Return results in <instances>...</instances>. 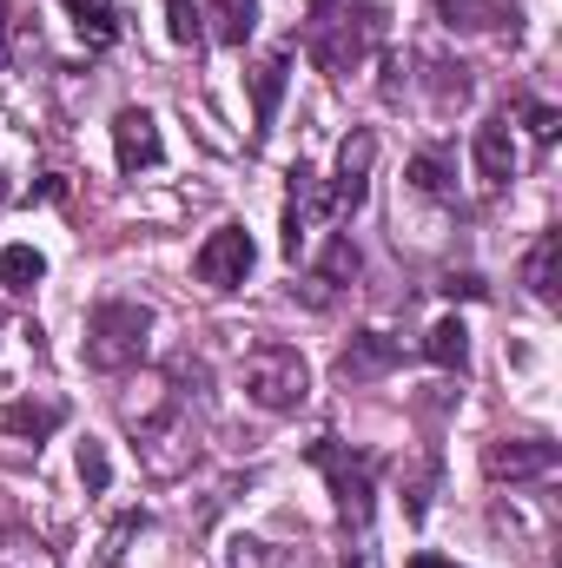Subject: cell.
Returning <instances> with one entry per match:
<instances>
[{
  "label": "cell",
  "instance_id": "1",
  "mask_svg": "<svg viewBox=\"0 0 562 568\" xmlns=\"http://www.w3.org/2000/svg\"><path fill=\"white\" fill-rule=\"evenodd\" d=\"M384 33H391L384 0H311L304 53L324 80H351L371 53H384Z\"/></svg>",
  "mask_w": 562,
  "mask_h": 568
},
{
  "label": "cell",
  "instance_id": "2",
  "mask_svg": "<svg viewBox=\"0 0 562 568\" xmlns=\"http://www.w3.org/2000/svg\"><path fill=\"white\" fill-rule=\"evenodd\" d=\"M304 463L331 483V503H338V523L371 536V509H378V476H384V456L378 449H358V443H338V436H318L304 443Z\"/></svg>",
  "mask_w": 562,
  "mask_h": 568
},
{
  "label": "cell",
  "instance_id": "3",
  "mask_svg": "<svg viewBox=\"0 0 562 568\" xmlns=\"http://www.w3.org/2000/svg\"><path fill=\"white\" fill-rule=\"evenodd\" d=\"M152 304L140 297H107L87 311V371L100 377H127L145 364V344H152Z\"/></svg>",
  "mask_w": 562,
  "mask_h": 568
},
{
  "label": "cell",
  "instance_id": "4",
  "mask_svg": "<svg viewBox=\"0 0 562 568\" xmlns=\"http://www.w3.org/2000/svg\"><path fill=\"white\" fill-rule=\"evenodd\" d=\"M120 410V429L152 449V443H179V424H185V390H179V371H127V390L113 397Z\"/></svg>",
  "mask_w": 562,
  "mask_h": 568
},
{
  "label": "cell",
  "instance_id": "5",
  "mask_svg": "<svg viewBox=\"0 0 562 568\" xmlns=\"http://www.w3.org/2000/svg\"><path fill=\"white\" fill-rule=\"evenodd\" d=\"M239 377H245V397L259 410H272V417L304 410V397H311V364L291 344H252L245 364H239Z\"/></svg>",
  "mask_w": 562,
  "mask_h": 568
},
{
  "label": "cell",
  "instance_id": "6",
  "mask_svg": "<svg viewBox=\"0 0 562 568\" xmlns=\"http://www.w3.org/2000/svg\"><path fill=\"white\" fill-rule=\"evenodd\" d=\"M371 172H378V133H371V126H351L344 145H338L331 185H324L331 219H358V212H364V199H371Z\"/></svg>",
  "mask_w": 562,
  "mask_h": 568
},
{
  "label": "cell",
  "instance_id": "7",
  "mask_svg": "<svg viewBox=\"0 0 562 568\" xmlns=\"http://www.w3.org/2000/svg\"><path fill=\"white\" fill-rule=\"evenodd\" d=\"M252 265H259V245H252L245 225H212L205 245L192 252V278L205 284V291H239V284L252 278Z\"/></svg>",
  "mask_w": 562,
  "mask_h": 568
},
{
  "label": "cell",
  "instance_id": "8",
  "mask_svg": "<svg viewBox=\"0 0 562 568\" xmlns=\"http://www.w3.org/2000/svg\"><path fill=\"white\" fill-rule=\"evenodd\" d=\"M562 469V449L550 436H496L483 443V476L490 483H550Z\"/></svg>",
  "mask_w": 562,
  "mask_h": 568
},
{
  "label": "cell",
  "instance_id": "9",
  "mask_svg": "<svg viewBox=\"0 0 562 568\" xmlns=\"http://www.w3.org/2000/svg\"><path fill=\"white\" fill-rule=\"evenodd\" d=\"M358 272H364V252H358L351 232H338V239L324 245V258L298 278V304H304V311H331V304L358 284Z\"/></svg>",
  "mask_w": 562,
  "mask_h": 568
},
{
  "label": "cell",
  "instance_id": "10",
  "mask_svg": "<svg viewBox=\"0 0 562 568\" xmlns=\"http://www.w3.org/2000/svg\"><path fill=\"white\" fill-rule=\"evenodd\" d=\"M318 219H331V205H324V179L298 159V165L284 172V258H291V265H298V252L311 245Z\"/></svg>",
  "mask_w": 562,
  "mask_h": 568
},
{
  "label": "cell",
  "instance_id": "11",
  "mask_svg": "<svg viewBox=\"0 0 562 568\" xmlns=\"http://www.w3.org/2000/svg\"><path fill=\"white\" fill-rule=\"evenodd\" d=\"M398 364H404V344H398L391 331H358V337L338 351V364H331V371H338V384H344V390H364V384L391 377Z\"/></svg>",
  "mask_w": 562,
  "mask_h": 568
},
{
  "label": "cell",
  "instance_id": "12",
  "mask_svg": "<svg viewBox=\"0 0 562 568\" xmlns=\"http://www.w3.org/2000/svg\"><path fill=\"white\" fill-rule=\"evenodd\" d=\"M113 159H120L127 179H133V172H152V165L165 159L159 120H152L145 106H120V113H113Z\"/></svg>",
  "mask_w": 562,
  "mask_h": 568
},
{
  "label": "cell",
  "instance_id": "13",
  "mask_svg": "<svg viewBox=\"0 0 562 568\" xmlns=\"http://www.w3.org/2000/svg\"><path fill=\"white\" fill-rule=\"evenodd\" d=\"M470 159H476V179L483 192H503L516 179V133H510V113H490L470 140Z\"/></svg>",
  "mask_w": 562,
  "mask_h": 568
},
{
  "label": "cell",
  "instance_id": "14",
  "mask_svg": "<svg viewBox=\"0 0 562 568\" xmlns=\"http://www.w3.org/2000/svg\"><path fill=\"white\" fill-rule=\"evenodd\" d=\"M67 417H73V410H67V397H47V390H40V397H13V404L0 410V429H7L13 443H33V449H40V443L67 424Z\"/></svg>",
  "mask_w": 562,
  "mask_h": 568
},
{
  "label": "cell",
  "instance_id": "15",
  "mask_svg": "<svg viewBox=\"0 0 562 568\" xmlns=\"http://www.w3.org/2000/svg\"><path fill=\"white\" fill-rule=\"evenodd\" d=\"M245 80H252V140H265V133H272V120H279L284 80H291V47H272Z\"/></svg>",
  "mask_w": 562,
  "mask_h": 568
},
{
  "label": "cell",
  "instance_id": "16",
  "mask_svg": "<svg viewBox=\"0 0 562 568\" xmlns=\"http://www.w3.org/2000/svg\"><path fill=\"white\" fill-rule=\"evenodd\" d=\"M60 7H67V20H73V33H80L87 53H113V47H120L127 20H120L113 0H60Z\"/></svg>",
  "mask_w": 562,
  "mask_h": 568
},
{
  "label": "cell",
  "instance_id": "17",
  "mask_svg": "<svg viewBox=\"0 0 562 568\" xmlns=\"http://www.w3.org/2000/svg\"><path fill=\"white\" fill-rule=\"evenodd\" d=\"M436 20L450 33H496V27H516V7L510 0H430Z\"/></svg>",
  "mask_w": 562,
  "mask_h": 568
},
{
  "label": "cell",
  "instance_id": "18",
  "mask_svg": "<svg viewBox=\"0 0 562 568\" xmlns=\"http://www.w3.org/2000/svg\"><path fill=\"white\" fill-rule=\"evenodd\" d=\"M404 179H411V192H418V199H436V205H456V159H450V152H436V145H423V152H411Z\"/></svg>",
  "mask_w": 562,
  "mask_h": 568
},
{
  "label": "cell",
  "instance_id": "19",
  "mask_svg": "<svg viewBox=\"0 0 562 568\" xmlns=\"http://www.w3.org/2000/svg\"><path fill=\"white\" fill-rule=\"evenodd\" d=\"M423 357L436 364V371H470V324L463 317H436L430 331H423Z\"/></svg>",
  "mask_w": 562,
  "mask_h": 568
},
{
  "label": "cell",
  "instance_id": "20",
  "mask_svg": "<svg viewBox=\"0 0 562 568\" xmlns=\"http://www.w3.org/2000/svg\"><path fill=\"white\" fill-rule=\"evenodd\" d=\"M199 20H212V40L219 47H245L259 33V0H205Z\"/></svg>",
  "mask_w": 562,
  "mask_h": 568
},
{
  "label": "cell",
  "instance_id": "21",
  "mask_svg": "<svg viewBox=\"0 0 562 568\" xmlns=\"http://www.w3.org/2000/svg\"><path fill=\"white\" fill-rule=\"evenodd\" d=\"M423 67V87H430V106L436 113H456L470 100V67L463 60H418Z\"/></svg>",
  "mask_w": 562,
  "mask_h": 568
},
{
  "label": "cell",
  "instance_id": "22",
  "mask_svg": "<svg viewBox=\"0 0 562 568\" xmlns=\"http://www.w3.org/2000/svg\"><path fill=\"white\" fill-rule=\"evenodd\" d=\"M40 278H47V258L33 245H0V291L7 297H33Z\"/></svg>",
  "mask_w": 562,
  "mask_h": 568
},
{
  "label": "cell",
  "instance_id": "23",
  "mask_svg": "<svg viewBox=\"0 0 562 568\" xmlns=\"http://www.w3.org/2000/svg\"><path fill=\"white\" fill-rule=\"evenodd\" d=\"M556 258H562V232H543L523 258V284H530L536 304H556Z\"/></svg>",
  "mask_w": 562,
  "mask_h": 568
},
{
  "label": "cell",
  "instance_id": "24",
  "mask_svg": "<svg viewBox=\"0 0 562 568\" xmlns=\"http://www.w3.org/2000/svg\"><path fill=\"white\" fill-rule=\"evenodd\" d=\"M0 568H60V556H53L40 536H27V529H7V536H0Z\"/></svg>",
  "mask_w": 562,
  "mask_h": 568
},
{
  "label": "cell",
  "instance_id": "25",
  "mask_svg": "<svg viewBox=\"0 0 562 568\" xmlns=\"http://www.w3.org/2000/svg\"><path fill=\"white\" fill-rule=\"evenodd\" d=\"M165 33H172V47H199V40H205L199 0H165Z\"/></svg>",
  "mask_w": 562,
  "mask_h": 568
},
{
  "label": "cell",
  "instance_id": "26",
  "mask_svg": "<svg viewBox=\"0 0 562 568\" xmlns=\"http://www.w3.org/2000/svg\"><path fill=\"white\" fill-rule=\"evenodd\" d=\"M225 568H279V549L259 536H232L225 542Z\"/></svg>",
  "mask_w": 562,
  "mask_h": 568
},
{
  "label": "cell",
  "instance_id": "27",
  "mask_svg": "<svg viewBox=\"0 0 562 568\" xmlns=\"http://www.w3.org/2000/svg\"><path fill=\"white\" fill-rule=\"evenodd\" d=\"M80 483H87V496H107V483H113V463H107V449L93 436L80 443Z\"/></svg>",
  "mask_w": 562,
  "mask_h": 568
},
{
  "label": "cell",
  "instance_id": "28",
  "mask_svg": "<svg viewBox=\"0 0 562 568\" xmlns=\"http://www.w3.org/2000/svg\"><path fill=\"white\" fill-rule=\"evenodd\" d=\"M516 113H523V126H530V140H536V145H556V133H562V113L550 106V100H523Z\"/></svg>",
  "mask_w": 562,
  "mask_h": 568
},
{
  "label": "cell",
  "instance_id": "29",
  "mask_svg": "<svg viewBox=\"0 0 562 568\" xmlns=\"http://www.w3.org/2000/svg\"><path fill=\"white\" fill-rule=\"evenodd\" d=\"M20 47H27V20L13 13V0H0V73L20 60Z\"/></svg>",
  "mask_w": 562,
  "mask_h": 568
},
{
  "label": "cell",
  "instance_id": "30",
  "mask_svg": "<svg viewBox=\"0 0 562 568\" xmlns=\"http://www.w3.org/2000/svg\"><path fill=\"white\" fill-rule=\"evenodd\" d=\"M430 489H436V463H423L418 476L404 483V516H411V523H423V516H430Z\"/></svg>",
  "mask_w": 562,
  "mask_h": 568
},
{
  "label": "cell",
  "instance_id": "31",
  "mask_svg": "<svg viewBox=\"0 0 562 568\" xmlns=\"http://www.w3.org/2000/svg\"><path fill=\"white\" fill-rule=\"evenodd\" d=\"M145 529V516L140 509H133V516H120V523H113V536H107V549H100V556H107V562H120V556H127V542H133V536H140Z\"/></svg>",
  "mask_w": 562,
  "mask_h": 568
},
{
  "label": "cell",
  "instance_id": "32",
  "mask_svg": "<svg viewBox=\"0 0 562 568\" xmlns=\"http://www.w3.org/2000/svg\"><path fill=\"white\" fill-rule=\"evenodd\" d=\"M33 199H47V205H60V199H67V172H40V185H33Z\"/></svg>",
  "mask_w": 562,
  "mask_h": 568
},
{
  "label": "cell",
  "instance_id": "33",
  "mask_svg": "<svg viewBox=\"0 0 562 568\" xmlns=\"http://www.w3.org/2000/svg\"><path fill=\"white\" fill-rule=\"evenodd\" d=\"M436 291H450V297H483L490 284L476 278V272H463V278H443V284H436Z\"/></svg>",
  "mask_w": 562,
  "mask_h": 568
},
{
  "label": "cell",
  "instance_id": "34",
  "mask_svg": "<svg viewBox=\"0 0 562 568\" xmlns=\"http://www.w3.org/2000/svg\"><path fill=\"white\" fill-rule=\"evenodd\" d=\"M344 568H378V542H371V536H358V549L344 556Z\"/></svg>",
  "mask_w": 562,
  "mask_h": 568
},
{
  "label": "cell",
  "instance_id": "35",
  "mask_svg": "<svg viewBox=\"0 0 562 568\" xmlns=\"http://www.w3.org/2000/svg\"><path fill=\"white\" fill-rule=\"evenodd\" d=\"M13 192H20V165H13V159H0V205H7Z\"/></svg>",
  "mask_w": 562,
  "mask_h": 568
},
{
  "label": "cell",
  "instance_id": "36",
  "mask_svg": "<svg viewBox=\"0 0 562 568\" xmlns=\"http://www.w3.org/2000/svg\"><path fill=\"white\" fill-rule=\"evenodd\" d=\"M404 568H463V562H450V556H436V549H418Z\"/></svg>",
  "mask_w": 562,
  "mask_h": 568
}]
</instances>
